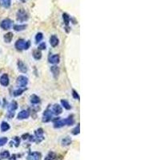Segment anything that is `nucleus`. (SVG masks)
<instances>
[{"mask_svg":"<svg viewBox=\"0 0 160 160\" xmlns=\"http://www.w3.org/2000/svg\"><path fill=\"white\" fill-rule=\"evenodd\" d=\"M7 141H8V139H7V137H2V138H0V147L4 146L7 142Z\"/></svg>","mask_w":160,"mask_h":160,"instance_id":"obj_30","label":"nucleus"},{"mask_svg":"<svg viewBox=\"0 0 160 160\" xmlns=\"http://www.w3.org/2000/svg\"><path fill=\"white\" fill-rule=\"evenodd\" d=\"M52 116H53L52 111L49 108H47L46 111H44V113H43V115H42V122L43 123L50 122V121L52 119Z\"/></svg>","mask_w":160,"mask_h":160,"instance_id":"obj_6","label":"nucleus"},{"mask_svg":"<svg viewBox=\"0 0 160 160\" xmlns=\"http://www.w3.org/2000/svg\"><path fill=\"white\" fill-rule=\"evenodd\" d=\"M79 132H80V126H79V124H78V126H77L76 127L72 130V134L76 135H79Z\"/></svg>","mask_w":160,"mask_h":160,"instance_id":"obj_31","label":"nucleus"},{"mask_svg":"<svg viewBox=\"0 0 160 160\" xmlns=\"http://www.w3.org/2000/svg\"><path fill=\"white\" fill-rule=\"evenodd\" d=\"M17 82V85L20 88H25L27 86V84H28V79H27L26 76L20 75L18 77L17 82Z\"/></svg>","mask_w":160,"mask_h":160,"instance_id":"obj_4","label":"nucleus"},{"mask_svg":"<svg viewBox=\"0 0 160 160\" xmlns=\"http://www.w3.org/2000/svg\"><path fill=\"white\" fill-rule=\"evenodd\" d=\"M47 48V45L45 42H42L38 45V49L39 50H45Z\"/></svg>","mask_w":160,"mask_h":160,"instance_id":"obj_33","label":"nucleus"},{"mask_svg":"<svg viewBox=\"0 0 160 160\" xmlns=\"http://www.w3.org/2000/svg\"><path fill=\"white\" fill-rule=\"evenodd\" d=\"M61 103L63 105V107L65 108V109H67V110H70L71 109V106L70 105V103L67 101V100H61Z\"/></svg>","mask_w":160,"mask_h":160,"instance_id":"obj_28","label":"nucleus"},{"mask_svg":"<svg viewBox=\"0 0 160 160\" xmlns=\"http://www.w3.org/2000/svg\"><path fill=\"white\" fill-rule=\"evenodd\" d=\"M33 57H34L36 60H39L42 58V53L38 51V50H36V51L33 52Z\"/></svg>","mask_w":160,"mask_h":160,"instance_id":"obj_26","label":"nucleus"},{"mask_svg":"<svg viewBox=\"0 0 160 160\" xmlns=\"http://www.w3.org/2000/svg\"><path fill=\"white\" fill-rule=\"evenodd\" d=\"M31 103L32 104H38L40 103V98L36 95H32L31 96Z\"/></svg>","mask_w":160,"mask_h":160,"instance_id":"obj_20","label":"nucleus"},{"mask_svg":"<svg viewBox=\"0 0 160 160\" xmlns=\"http://www.w3.org/2000/svg\"><path fill=\"white\" fill-rule=\"evenodd\" d=\"M18 108V103L16 101H12L8 106V117L12 118L14 115V111Z\"/></svg>","mask_w":160,"mask_h":160,"instance_id":"obj_3","label":"nucleus"},{"mask_svg":"<svg viewBox=\"0 0 160 160\" xmlns=\"http://www.w3.org/2000/svg\"><path fill=\"white\" fill-rule=\"evenodd\" d=\"M26 28V25L23 24V25H14V30L15 31H24Z\"/></svg>","mask_w":160,"mask_h":160,"instance_id":"obj_22","label":"nucleus"},{"mask_svg":"<svg viewBox=\"0 0 160 160\" xmlns=\"http://www.w3.org/2000/svg\"><path fill=\"white\" fill-rule=\"evenodd\" d=\"M62 112H63L62 107L60 106V105H59V104H54L53 106V107H52V113L54 114L59 115L60 114H62Z\"/></svg>","mask_w":160,"mask_h":160,"instance_id":"obj_11","label":"nucleus"},{"mask_svg":"<svg viewBox=\"0 0 160 160\" xmlns=\"http://www.w3.org/2000/svg\"><path fill=\"white\" fill-rule=\"evenodd\" d=\"M34 139H35V141H36L37 142H40L41 141L44 139L43 130L42 128H39L35 130V136H34Z\"/></svg>","mask_w":160,"mask_h":160,"instance_id":"obj_7","label":"nucleus"},{"mask_svg":"<svg viewBox=\"0 0 160 160\" xmlns=\"http://www.w3.org/2000/svg\"><path fill=\"white\" fill-rule=\"evenodd\" d=\"M63 19L65 25L66 26H68L69 23H70V18L69 14H67V13H63Z\"/></svg>","mask_w":160,"mask_h":160,"instance_id":"obj_24","label":"nucleus"},{"mask_svg":"<svg viewBox=\"0 0 160 160\" xmlns=\"http://www.w3.org/2000/svg\"><path fill=\"white\" fill-rule=\"evenodd\" d=\"M51 73L53 74V76L54 77L55 79H57L59 75V72H60V70L58 67H56V66H54V67H51Z\"/></svg>","mask_w":160,"mask_h":160,"instance_id":"obj_16","label":"nucleus"},{"mask_svg":"<svg viewBox=\"0 0 160 160\" xmlns=\"http://www.w3.org/2000/svg\"><path fill=\"white\" fill-rule=\"evenodd\" d=\"M20 1H21L22 3H26V0H20Z\"/></svg>","mask_w":160,"mask_h":160,"instance_id":"obj_34","label":"nucleus"},{"mask_svg":"<svg viewBox=\"0 0 160 160\" xmlns=\"http://www.w3.org/2000/svg\"><path fill=\"white\" fill-rule=\"evenodd\" d=\"M25 91H26V88H20V87H19V89L15 90V91L13 92V95H14V96H15V97L19 96V95H21L22 94H23Z\"/></svg>","mask_w":160,"mask_h":160,"instance_id":"obj_23","label":"nucleus"},{"mask_svg":"<svg viewBox=\"0 0 160 160\" xmlns=\"http://www.w3.org/2000/svg\"><path fill=\"white\" fill-rule=\"evenodd\" d=\"M55 157H56V154L54 152H50L44 160H54L55 159Z\"/></svg>","mask_w":160,"mask_h":160,"instance_id":"obj_27","label":"nucleus"},{"mask_svg":"<svg viewBox=\"0 0 160 160\" xmlns=\"http://www.w3.org/2000/svg\"><path fill=\"white\" fill-rule=\"evenodd\" d=\"M72 95H73L74 98H75V99H78V100H79L80 97H79V94L77 93L75 90H72Z\"/></svg>","mask_w":160,"mask_h":160,"instance_id":"obj_32","label":"nucleus"},{"mask_svg":"<svg viewBox=\"0 0 160 160\" xmlns=\"http://www.w3.org/2000/svg\"><path fill=\"white\" fill-rule=\"evenodd\" d=\"M10 158V152L8 151H3L0 153V159H6Z\"/></svg>","mask_w":160,"mask_h":160,"instance_id":"obj_21","label":"nucleus"},{"mask_svg":"<svg viewBox=\"0 0 160 160\" xmlns=\"http://www.w3.org/2000/svg\"><path fill=\"white\" fill-rule=\"evenodd\" d=\"M9 77L7 74H3L1 77H0V84L3 86H7L9 85Z\"/></svg>","mask_w":160,"mask_h":160,"instance_id":"obj_9","label":"nucleus"},{"mask_svg":"<svg viewBox=\"0 0 160 160\" xmlns=\"http://www.w3.org/2000/svg\"><path fill=\"white\" fill-rule=\"evenodd\" d=\"M42 38H43L42 33H41V32L37 33V35L35 36V41H36V42H40L42 40Z\"/></svg>","mask_w":160,"mask_h":160,"instance_id":"obj_29","label":"nucleus"},{"mask_svg":"<svg viewBox=\"0 0 160 160\" xmlns=\"http://www.w3.org/2000/svg\"><path fill=\"white\" fill-rule=\"evenodd\" d=\"M59 38H57L56 35H51V38H50V43H51V47H55L59 45Z\"/></svg>","mask_w":160,"mask_h":160,"instance_id":"obj_12","label":"nucleus"},{"mask_svg":"<svg viewBox=\"0 0 160 160\" xmlns=\"http://www.w3.org/2000/svg\"><path fill=\"white\" fill-rule=\"evenodd\" d=\"M59 54H53V55H51L49 57V62L52 63V64H56L59 63Z\"/></svg>","mask_w":160,"mask_h":160,"instance_id":"obj_14","label":"nucleus"},{"mask_svg":"<svg viewBox=\"0 0 160 160\" xmlns=\"http://www.w3.org/2000/svg\"><path fill=\"white\" fill-rule=\"evenodd\" d=\"M0 128H1V130L3 131V132H6V131H7L8 130H10V125H9V123H7V122H2V123H1V126H0Z\"/></svg>","mask_w":160,"mask_h":160,"instance_id":"obj_19","label":"nucleus"},{"mask_svg":"<svg viewBox=\"0 0 160 160\" xmlns=\"http://www.w3.org/2000/svg\"><path fill=\"white\" fill-rule=\"evenodd\" d=\"M13 21L10 19H5L0 23V27L3 30H9L12 26Z\"/></svg>","mask_w":160,"mask_h":160,"instance_id":"obj_5","label":"nucleus"},{"mask_svg":"<svg viewBox=\"0 0 160 160\" xmlns=\"http://www.w3.org/2000/svg\"><path fill=\"white\" fill-rule=\"evenodd\" d=\"M65 125H67V120H66V119H62V120H58L57 122L54 123V128H61Z\"/></svg>","mask_w":160,"mask_h":160,"instance_id":"obj_15","label":"nucleus"},{"mask_svg":"<svg viewBox=\"0 0 160 160\" xmlns=\"http://www.w3.org/2000/svg\"><path fill=\"white\" fill-rule=\"evenodd\" d=\"M29 16L24 9H19L17 12V20L19 22H26L28 19Z\"/></svg>","mask_w":160,"mask_h":160,"instance_id":"obj_2","label":"nucleus"},{"mask_svg":"<svg viewBox=\"0 0 160 160\" xmlns=\"http://www.w3.org/2000/svg\"><path fill=\"white\" fill-rule=\"evenodd\" d=\"M30 116V113L28 111H26V110H23V111H21L19 114H18V119L22 120V119H28Z\"/></svg>","mask_w":160,"mask_h":160,"instance_id":"obj_10","label":"nucleus"},{"mask_svg":"<svg viewBox=\"0 0 160 160\" xmlns=\"http://www.w3.org/2000/svg\"><path fill=\"white\" fill-rule=\"evenodd\" d=\"M3 38H4V41L6 42H7V43L10 42H11V40H12V38H13V33H11V32L7 33L6 35H4Z\"/></svg>","mask_w":160,"mask_h":160,"instance_id":"obj_18","label":"nucleus"},{"mask_svg":"<svg viewBox=\"0 0 160 160\" xmlns=\"http://www.w3.org/2000/svg\"><path fill=\"white\" fill-rule=\"evenodd\" d=\"M27 160H40L41 158V154L39 152H31L27 155Z\"/></svg>","mask_w":160,"mask_h":160,"instance_id":"obj_8","label":"nucleus"},{"mask_svg":"<svg viewBox=\"0 0 160 160\" xmlns=\"http://www.w3.org/2000/svg\"><path fill=\"white\" fill-rule=\"evenodd\" d=\"M18 69H19V70L20 71V72H22V73H26L27 71L26 65L24 63L20 61V60L18 62Z\"/></svg>","mask_w":160,"mask_h":160,"instance_id":"obj_13","label":"nucleus"},{"mask_svg":"<svg viewBox=\"0 0 160 160\" xmlns=\"http://www.w3.org/2000/svg\"><path fill=\"white\" fill-rule=\"evenodd\" d=\"M0 5L4 8H9L11 5V0H0Z\"/></svg>","mask_w":160,"mask_h":160,"instance_id":"obj_17","label":"nucleus"},{"mask_svg":"<svg viewBox=\"0 0 160 160\" xmlns=\"http://www.w3.org/2000/svg\"><path fill=\"white\" fill-rule=\"evenodd\" d=\"M70 143H71V139H70L69 137H66V138H64V139L62 140V145L64 146V147L69 146Z\"/></svg>","mask_w":160,"mask_h":160,"instance_id":"obj_25","label":"nucleus"},{"mask_svg":"<svg viewBox=\"0 0 160 160\" xmlns=\"http://www.w3.org/2000/svg\"><path fill=\"white\" fill-rule=\"evenodd\" d=\"M15 48L18 51H23V50H27L31 47V42L30 41H25L24 39H18L15 42Z\"/></svg>","mask_w":160,"mask_h":160,"instance_id":"obj_1","label":"nucleus"}]
</instances>
